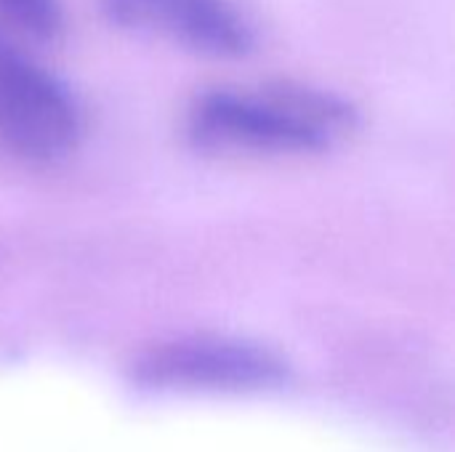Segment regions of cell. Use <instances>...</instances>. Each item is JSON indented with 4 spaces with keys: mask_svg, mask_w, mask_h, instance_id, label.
I'll return each instance as SVG.
<instances>
[{
    "mask_svg": "<svg viewBox=\"0 0 455 452\" xmlns=\"http://www.w3.org/2000/svg\"><path fill=\"white\" fill-rule=\"evenodd\" d=\"M83 136L69 83L0 29V149L24 163H56Z\"/></svg>",
    "mask_w": 455,
    "mask_h": 452,
    "instance_id": "2",
    "label": "cell"
},
{
    "mask_svg": "<svg viewBox=\"0 0 455 452\" xmlns=\"http://www.w3.org/2000/svg\"><path fill=\"white\" fill-rule=\"evenodd\" d=\"M355 125V104L312 83L213 85L200 91L184 115L189 144L227 160L320 155Z\"/></svg>",
    "mask_w": 455,
    "mask_h": 452,
    "instance_id": "1",
    "label": "cell"
},
{
    "mask_svg": "<svg viewBox=\"0 0 455 452\" xmlns=\"http://www.w3.org/2000/svg\"><path fill=\"white\" fill-rule=\"evenodd\" d=\"M133 376L168 392H261L285 381V362L248 341L187 336L147 349Z\"/></svg>",
    "mask_w": 455,
    "mask_h": 452,
    "instance_id": "3",
    "label": "cell"
},
{
    "mask_svg": "<svg viewBox=\"0 0 455 452\" xmlns=\"http://www.w3.org/2000/svg\"><path fill=\"white\" fill-rule=\"evenodd\" d=\"M101 5L117 27L216 59H243L261 40L253 13L240 0H101Z\"/></svg>",
    "mask_w": 455,
    "mask_h": 452,
    "instance_id": "4",
    "label": "cell"
},
{
    "mask_svg": "<svg viewBox=\"0 0 455 452\" xmlns=\"http://www.w3.org/2000/svg\"><path fill=\"white\" fill-rule=\"evenodd\" d=\"M0 24L21 37L51 43L67 29L64 0H0Z\"/></svg>",
    "mask_w": 455,
    "mask_h": 452,
    "instance_id": "5",
    "label": "cell"
}]
</instances>
